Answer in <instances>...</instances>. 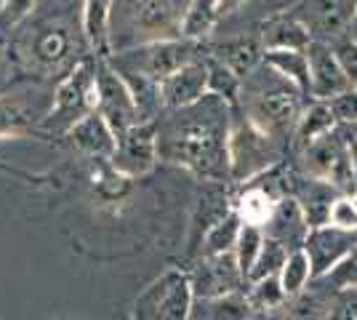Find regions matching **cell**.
Segmentation results:
<instances>
[{"instance_id": "obj_1", "label": "cell", "mask_w": 357, "mask_h": 320, "mask_svg": "<svg viewBox=\"0 0 357 320\" xmlns=\"http://www.w3.org/2000/svg\"><path fill=\"white\" fill-rule=\"evenodd\" d=\"M181 118L168 125L160 137V158L168 163L184 166L200 176L203 182H224L229 179V131H232V107L206 96L203 102L187 109H176Z\"/></svg>"}, {"instance_id": "obj_2", "label": "cell", "mask_w": 357, "mask_h": 320, "mask_svg": "<svg viewBox=\"0 0 357 320\" xmlns=\"http://www.w3.org/2000/svg\"><path fill=\"white\" fill-rule=\"evenodd\" d=\"M307 102L310 99L294 83H288L275 70H269L267 64H261L243 80L238 109H243V118L251 125L264 131L267 137L283 142L291 150L294 131Z\"/></svg>"}, {"instance_id": "obj_3", "label": "cell", "mask_w": 357, "mask_h": 320, "mask_svg": "<svg viewBox=\"0 0 357 320\" xmlns=\"http://www.w3.org/2000/svg\"><path fill=\"white\" fill-rule=\"evenodd\" d=\"M301 176L331 184L339 195L357 192V144L349 125H339L323 139L296 153V166Z\"/></svg>"}, {"instance_id": "obj_4", "label": "cell", "mask_w": 357, "mask_h": 320, "mask_svg": "<svg viewBox=\"0 0 357 320\" xmlns=\"http://www.w3.org/2000/svg\"><path fill=\"white\" fill-rule=\"evenodd\" d=\"M285 153H291L283 142L267 137L243 115L232 121L229 131V179L232 184H243L259 179L269 168L285 163Z\"/></svg>"}, {"instance_id": "obj_5", "label": "cell", "mask_w": 357, "mask_h": 320, "mask_svg": "<svg viewBox=\"0 0 357 320\" xmlns=\"http://www.w3.org/2000/svg\"><path fill=\"white\" fill-rule=\"evenodd\" d=\"M195 291L190 273L171 267L134 299V320H190Z\"/></svg>"}, {"instance_id": "obj_6", "label": "cell", "mask_w": 357, "mask_h": 320, "mask_svg": "<svg viewBox=\"0 0 357 320\" xmlns=\"http://www.w3.org/2000/svg\"><path fill=\"white\" fill-rule=\"evenodd\" d=\"M96 112L115 131V137L126 134L136 123L149 121L142 118V102L131 83L107 59H96Z\"/></svg>"}, {"instance_id": "obj_7", "label": "cell", "mask_w": 357, "mask_h": 320, "mask_svg": "<svg viewBox=\"0 0 357 320\" xmlns=\"http://www.w3.org/2000/svg\"><path fill=\"white\" fill-rule=\"evenodd\" d=\"M197 48L200 43H192V40H184V38H171V40H155V43H144L136 51H128L126 54V61L128 67L126 70H118V73H134V75L142 77V83H147L152 89H158L165 77H171L174 73H178L181 67L197 61Z\"/></svg>"}, {"instance_id": "obj_8", "label": "cell", "mask_w": 357, "mask_h": 320, "mask_svg": "<svg viewBox=\"0 0 357 320\" xmlns=\"http://www.w3.org/2000/svg\"><path fill=\"white\" fill-rule=\"evenodd\" d=\"M91 112H96V59H83L61 77L45 123L70 131Z\"/></svg>"}, {"instance_id": "obj_9", "label": "cell", "mask_w": 357, "mask_h": 320, "mask_svg": "<svg viewBox=\"0 0 357 320\" xmlns=\"http://www.w3.org/2000/svg\"><path fill=\"white\" fill-rule=\"evenodd\" d=\"M158 160H160V137H158V123L149 118L120 134L109 163L126 179H139L147 176L158 166Z\"/></svg>"}, {"instance_id": "obj_10", "label": "cell", "mask_w": 357, "mask_h": 320, "mask_svg": "<svg viewBox=\"0 0 357 320\" xmlns=\"http://www.w3.org/2000/svg\"><path fill=\"white\" fill-rule=\"evenodd\" d=\"M291 11L304 22L312 40L331 46L349 35V24L357 14V0H301Z\"/></svg>"}, {"instance_id": "obj_11", "label": "cell", "mask_w": 357, "mask_h": 320, "mask_svg": "<svg viewBox=\"0 0 357 320\" xmlns=\"http://www.w3.org/2000/svg\"><path fill=\"white\" fill-rule=\"evenodd\" d=\"M195 299H208V296H224L235 291L248 289V280L240 270L238 257L219 254V257H197L195 267L190 270Z\"/></svg>"}, {"instance_id": "obj_12", "label": "cell", "mask_w": 357, "mask_h": 320, "mask_svg": "<svg viewBox=\"0 0 357 320\" xmlns=\"http://www.w3.org/2000/svg\"><path fill=\"white\" fill-rule=\"evenodd\" d=\"M307 59H310V99L312 102H333L342 93L352 91L342 64L333 54V46L312 40L307 48Z\"/></svg>"}, {"instance_id": "obj_13", "label": "cell", "mask_w": 357, "mask_h": 320, "mask_svg": "<svg viewBox=\"0 0 357 320\" xmlns=\"http://www.w3.org/2000/svg\"><path fill=\"white\" fill-rule=\"evenodd\" d=\"M357 248V232H347L333 224H323V227H312L307 241H304V251L312 261L314 280L326 277L336 264H342L352 251Z\"/></svg>"}, {"instance_id": "obj_14", "label": "cell", "mask_w": 357, "mask_h": 320, "mask_svg": "<svg viewBox=\"0 0 357 320\" xmlns=\"http://www.w3.org/2000/svg\"><path fill=\"white\" fill-rule=\"evenodd\" d=\"M208 96V64L206 56L181 67L158 86V102L165 109H187Z\"/></svg>"}, {"instance_id": "obj_15", "label": "cell", "mask_w": 357, "mask_h": 320, "mask_svg": "<svg viewBox=\"0 0 357 320\" xmlns=\"http://www.w3.org/2000/svg\"><path fill=\"white\" fill-rule=\"evenodd\" d=\"M73 30L64 22H45L38 24L30 35L27 43V56L30 64H35L38 70H59L64 67L70 56H73Z\"/></svg>"}, {"instance_id": "obj_16", "label": "cell", "mask_w": 357, "mask_h": 320, "mask_svg": "<svg viewBox=\"0 0 357 320\" xmlns=\"http://www.w3.org/2000/svg\"><path fill=\"white\" fill-rule=\"evenodd\" d=\"M181 14L174 0H136L134 3V30L144 43L178 38Z\"/></svg>"}, {"instance_id": "obj_17", "label": "cell", "mask_w": 357, "mask_h": 320, "mask_svg": "<svg viewBox=\"0 0 357 320\" xmlns=\"http://www.w3.org/2000/svg\"><path fill=\"white\" fill-rule=\"evenodd\" d=\"M256 32L261 38L264 51H307L312 43L310 30L291 8L267 16Z\"/></svg>"}, {"instance_id": "obj_18", "label": "cell", "mask_w": 357, "mask_h": 320, "mask_svg": "<svg viewBox=\"0 0 357 320\" xmlns=\"http://www.w3.org/2000/svg\"><path fill=\"white\" fill-rule=\"evenodd\" d=\"M208 54L213 59L222 61L224 67H229L240 80H245L256 67L264 64V46H261L259 32L235 35V38H227L222 43H213Z\"/></svg>"}, {"instance_id": "obj_19", "label": "cell", "mask_w": 357, "mask_h": 320, "mask_svg": "<svg viewBox=\"0 0 357 320\" xmlns=\"http://www.w3.org/2000/svg\"><path fill=\"white\" fill-rule=\"evenodd\" d=\"M310 229L312 227H310L307 216L301 211V206L296 203V198L288 195V198H283L275 206L269 222L264 224V235L278 241V243H283L288 251H296V248H304Z\"/></svg>"}, {"instance_id": "obj_20", "label": "cell", "mask_w": 357, "mask_h": 320, "mask_svg": "<svg viewBox=\"0 0 357 320\" xmlns=\"http://www.w3.org/2000/svg\"><path fill=\"white\" fill-rule=\"evenodd\" d=\"M291 198H296V203L301 206V211L307 216L310 227H323L328 224V213L333 200L342 198L331 184L310 179V176H301L296 168H294V176H291Z\"/></svg>"}, {"instance_id": "obj_21", "label": "cell", "mask_w": 357, "mask_h": 320, "mask_svg": "<svg viewBox=\"0 0 357 320\" xmlns=\"http://www.w3.org/2000/svg\"><path fill=\"white\" fill-rule=\"evenodd\" d=\"M67 137L80 153L93 155V158H105V160H112L115 147H118L115 131L107 125V121L99 112H91L83 121L75 123L73 128L67 131Z\"/></svg>"}, {"instance_id": "obj_22", "label": "cell", "mask_w": 357, "mask_h": 320, "mask_svg": "<svg viewBox=\"0 0 357 320\" xmlns=\"http://www.w3.org/2000/svg\"><path fill=\"white\" fill-rule=\"evenodd\" d=\"M342 123L336 118L331 102H307L301 118L296 123V131H294V142H291V153H298L304 147H310L312 142L323 139L326 134H331L333 128H339Z\"/></svg>"}, {"instance_id": "obj_23", "label": "cell", "mask_w": 357, "mask_h": 320, "mask_svg": "<svg viewBox=\"0 0 357 320\" xmlns=\"http://www.w3.org/2000/svg\"><path fill=\"white\" fill-rule=\"evenodd\" d=\"M333 299L336 294L326 283L312 280L310 289L285 302V307L280 310V320H331Z\"/></svg>"}, {"instance_id": "obj_24", "label": "cell", "mask_w": 357, "mask_h": 320, "mask_svg": "<svg viewBox=\"0 0 357 320\" xmlns=\"http://www.w3.org/2000/svg\"><path fill=\"white\" fill-rule=\"evenodd\" d=\"M253 310L248 291H235L224 296H208V299H195L192 318L190 320H253Z\"/></svg>"}, {"instance_id": "obj_25", "label": "cell", "mask_w": 357, "mask_h": 320, "mask_svg": "<svg viewBox=\"0 0 357 320\" xmlns=\"http://www.w3.org/2000/svg\"><path fill=\"white\" fill-rule=\"evenodd\" d=\"M112 8H115V0H86L83 6V35L93 48V54H99V59H107Z\"/></svg>"}, {"instance_id": "obj_26", "label": "cell", "mask_w": 357, "mask_h": 320, "mask_svg": "<svg viewBox=\"0 0 357 320\" xmlns=\"http://www.w3.org/2000/svg\"><path fill=\"white\" fill-rule=\"evenodd\" d=\"M216 22H219L216 0H190L187 8H184V14H181L178 38L192 40V43H203L211 32H213Z\"/></svg>"}, {"instance_id": "obj_27", "label": "cell", "mask_w": 357, "mask_h": 320, "mask_svg": "<svg viewBox=\"0 0 357 320\" xmlns=\"http://www.w3.org/2000/svg\"><path fill=\"white\" fill-rule=\"evenodd\" d=\"M264 64L310 99V59L307 51H264Z\"/></svg>"}, {"instance_id": "obj_28", "label": "cell", "mask_w": 357, "mask_h": 320, "mask_svg": "<svg viewBox=\"0 0 357 320\" xmlns=\"http://www.w3.org/2000/svg\"><path fill=\"white\" fill-rule=\"evenodd\" d=\"M240 229H243V219H240V213L229 211L219 224H213V227L206 232V238H203V243H200V248H197L195 259H197V257L232 254V251H235V245H238Z\"/></svg>"}, {"instance_id": "obj_29", "label": "cell", "mask_w": 357, "mask_h": 320, "mask_svg": "<svg viewBox=\"0 0 357 320\" xmlns=\"http://www.w3.org/2000/svg\"><path fill=\"white\" fill-rule=\"evenodd\" d=\"M278 277H280V286H283L288 299H294V296H298L301 291L310 289L314 280V273H312V261H310V257H307V251H304V248L291 251Z\"/></svg>"}, {"instance_id": "obj_30", "label": "cell", "mask_w": 357, "mask_h": 320, "mask_svg": "<svg viewBox=\"0 0 357 320\" xmlns=\"http://www.w3.org/2000/svg\"><path fill=\"white\" fill-rule=\"evenodd\" d=\"M206 64H208V93L227 102L232 109H238L240 93H243V80L229 67H224L219 59H213L211 54L206 56Z\"/></svg>"}, {"instance_id": "obj_31", "label": "cell", "mask_w": 357, "mask_h": 320, "mask_svg": "<svg viewBox=\"0 0 357 320\" xmlns=\"http://www.w3.org/2000/svg\"><path fill=\"white\" fill-rule=\"evenodd\" d=\"M248 299H251L256 315H264V312H280L288 302L283 286H280V277L272 275V277H261V280H253L248 283Z\"/></svg>"}, {"instance_id": "obj_32", "label": "cell", "mask_w": 357, "mask_h": 320, "mask_svg": "<svg viewBox=\"0 0 357 320\" xmlns=\"http://www.w3.org/2000/svg\"><path fill=\"white\" fill-rule=\"evenodd\" d=\"M264 227H256V224H245L243 222V229H240V238H238V245H235V257H238V264L243 275H245V280L251 277V270L256 259H259V254H261V248H264Z\"/></svg>"}, {"instance_id": "obj_33", "label": "cell", "mask_w": 357, "mask_h": 320, "mask_svg": "<svg viewBox=\"0 0 357 320\" xmlns=\"http://www.w3.org/2000/svg\"><path fill=\"white\" fill-rule=\"evenodd\" d=\"M288 254H291V251H288L283 243H278V241H272V238H264V248H261L259 259L253 264L248 283L261 280V277H272V275H280L285 259H288Z\"/></svg>"}, {"instance_id": "obj_34", "label": "cell", "mask_w": 357, "mask_h": 320, "mask_svg": "<svg viewBox=\"0 0 357 320\" xmlns=\"http://www.w3.org/2000/svg\"><path fill=\"white\" fill-rule=\"evenodd\" d=\"M320 283H326L333 294H355L357 291V248L342 261L336 264L326 277H317Z\"/></svg>"}, {"instance_id": "obj_35", "label": "cell", "mask_w": 357, "mask_h": 320, "mask_svg": "<svg viewBox=\"0 0 357 320\" xmlns=\"http://www.w3.org/2000/svg\"><path fill=\"white\" fill-rule=\"evenodd\" d=\"M331 46H333V54H336V59L342 64L344 75L349 80L352 91H357V40L352 35H347V38L331 43Z\"/></svg>"}, {"instance_id": "obj_36", "label": "cell", "mask_w": 357, "mask_h": 320, "mask_svg": "<svg viewBox=\"0 0 357 320\" xmlns=\"http://www.w3.org/2000/svg\"><path fill=\"white\" fill-rule=\"evenodd\" d=\"M328 224L347 229V232H357V206L352 195H342V198L333 200L331 213H328Z\"/></svg>"}, {"instance_id": "obj_37", "label": "cell", "mask_w": 357, "mask_h": 320, "mask_svg": "<svg viewBox=\"0 0 357 320\" xmlns=\"http://www.w3.org/2000/svg\"><path fill=\"white\" fill-rule=\"evenodd\" d=\"M331 320H357V291L355 294H336Z\"/></svg>"}, {"instance_id": "obj_38", "label": "cell", "mask_w": 357, "mask_h": 320, "mask_svg": "<svg viewBox=\"0 0 357 320\" xmlns=\"http://www.w3.org/2000/svg\"><path fill=\"white\" fill-rule=\"evenodd\" d=\"M128 184H131V179H126L123 174H118V171L112 168L109 174H105V176L99 179V190L105 192L107 198H120V195L128 192Z\"/></svg>"}, {"instance_id": "obj_39", "label": "cell", "mask_w": 357, "mask_h": 320, "mask_svg": "<svg viewBox=\"0 0 357 320\" xmlns=\"http://www.w3.org/2000/svg\"><path fill=\"white\" fill-rule=\"evenodd\" d=\"M248 0H216V11H219V19H227L232 16L235 11H240Z\"/></svg>"}, {"instance_id": "obj_40", "label": "cell", "mask_w": 357, "mask_h": 320, "mask_svg": "<svg viewBox=\"0 0 357 320\" xmlns=\"http://www.w3.org/2000/svg\"><path fill=\"white\" fill-rule=\"evenodd\" d=\"M256 320H280V312H264V315H256Z\"/></svg>"}, {"instance_id": "obj_41", "label": "cell", "mask_w": 357, "mask_h": 320, "mask_svg": "<svg viewBox=\"0 0 357 320\" xmlns=\"http://www.w3.org/2000/svg\"><path fill=\"white\" fill-rule=\"evenodd\" d=\"M352 128V134H355V144H357V125H349Z\"/></svg>"}, {"instance_id": "obj_42", "label": "cell", "mask_w": 357, "mask_h": 320, "mask_svg": "<svg viewBox=\"0 0 357 320\" xmlns=\"http://www.w3.org/2000/svg\"><path fill=\"white\" fill-rule=\"evenodd\" d=\"M352 200H355V206H357V192H355V195H352Z\"/></svg>"}, {"instance_id": "obj_43", "label": "cell", "mask_w": 357, "mask_h": 320, "mask_svg": "<svg viewBox=\"0 0 357 320\" xmlns=\"http://www.w3.org/2000/svg\"><path fill=\"white\" fill-rule=\"evenodd\" d=\"M253 320H256V318H253Z\"/></svg>"}]
</instances>
